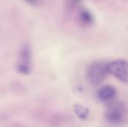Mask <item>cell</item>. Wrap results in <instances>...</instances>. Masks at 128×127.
<instances>
[{"mask_svg": "<svg viewBox=\"0 0 128 127\" xmlns=\"http://www.w3.org/2000/svg\"><path fill=\"white\" fill-rule=\"evenodd\" d=\"M107 64L104 62H94L87 70V79L92 85H98L103 82L108 74Z\"/></svg>", "mask_w": 128, "mask_h": 127, "instance_id": "cell-1", "label": "cell"}, {"mask_svg": "<svg viewBox=\"0 0 128 127\" xmlns=\"http://www.w3.org/2000/svg\"><path fill=\"white\" fill-rule=\"evenodd\" d=\"M105 116L110 124H121L126 117V107L121 102H112L107 107Z\"/></svg>", "mask_w": 128, "mask_h": 127, "instance_id": "cell-2", "label": "cell"}, {"mask_svg": "<svg viewBox=\"0 0 128 127\" xmlns=\"http://www.w3.org/2000/svg\"><path fill=\"white\" fill-rule=\"evenodd\" d=\"M108 73L124 83L128 84V62L125 60H116L107 64Z\"/></svg>", "mask_w": 128, "mask_h": 127, "instance_id": "cell-3", "label": "cell"}, {"mask_svg": "<svg viewBox=\"0 0 128 127\" xmlns=\"http://www.w3.org/2000/svg\"><path fill=\"white\" fill-rule=\"evenodd\" d=\"M31 68V50L28 46L25 45L21 49L20 57L18 70L21 73H28Z\"/></svg>", "mask_w": 128, "mask_h": 127, "instance_id": "cell-4", "label": "cell"}, {"mask_svg": "<svg viewBox=\"0 0 128 127\" xmlns=\"http://www.w3.org/2000/svg\"><path fill=\"white\" fill-rule=\"evenodd\" d=\"M117 91L116 88L111 85H105L99 89L97 96L100 101L103 103H110L116 97Z\"/></svg>", "mask_w": 128, "mask_h": 127, "instance_id": "cell-5", "label": "cell"}, {"mask_svg": "<svg viewBox=\"0 0 128 127\" xmlns=\"http://www.w3.org/2000/svg\"><path fill=\"white\" fill-rule=\"evenodd\" d=\"M80 20L82 24L85 25H90L94 22V16L90 11L83 9L80 13Z\"/></svg>", "mask_w": 128, "mask_h": 127, "instance_id": "cell-6", "label": "cell"}, {"mask_svg": "<svg viewBox=\"0 0 128 127\" xmlns=\"http://www.w3.org/2000/svg\"><path fill=\"white\" fill-rule=\"evenodd\" d=\"M71 1L74 2V3H77V2L80 1V0H71Z\"/></svg>", "mask_w": 128, "mask_h": 127, "instance_id": "cell-7", "label": "cell"}]
</instances>
